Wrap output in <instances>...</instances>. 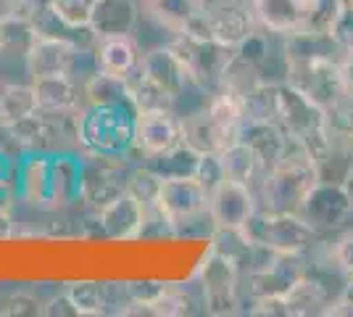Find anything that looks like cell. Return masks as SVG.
Here are the masks:
<instances>
[{
  "mask_svg": "<svg viewBox=\"0 0 353 317\" xmlns=\"http://www.w3.org/2000/svg\"><path fill=\"white\" fill-rule=\"evenodd\" d=\"M77 143H79V153L132 159L134 108L82 104L77 111Z\"/></svg>",
  "mask_w": 353,
  "mask_h": 317,
  "instance_id": "obj_1",
  "label": "cell"
},
{
  "mask_svg": "<svg viewBox=\"0 0 353 317\" xmlns=\"http://www.w3.org/2000/svg\"><path fill=\"white\" fill-rule=\"evenodd\" d=\"M319 180L316 164L309 153L293 140L290 151L259 180V209L266 211H298L309 191Z\"/></svg>",
  "mask_w": 353,
  "mask_h": 317,
  "instance_id": "obj_2",
  "label": "cell"
},
{
  "mask_svg": "<svg viewBox=\"0 0 353 317\" xmlns=\"http://www.w3.org/2000/svg\"><path fill=\"white\" fill-rule=\"evenodd\" d=\"M277 101H280V124L295 143L309 153L316 164L332 146V130L327 119V108L314 104L303 93L290 88L288 82L277 85Z\"/></svg>",
  "mask_w": 353,
  "mask_h": 317,
  "instance_id": "obj_3",
  "label": "cell"
},
{
  "mask_svg": "<svg viewBox=\"0 0 353 317\" xmlns=\"http://www.w3.org/2000/svg\"><path fill=\"white\" fill-rule=\"evenodd\" d=\"M208 198H211V191L195 175L163 177L159 198H156V211L172 227V236H185L190 233V227L211 222Z\"/></svg>",
  "mask_w": 353,
  "mask_h": 317,
  "instance_id": "obj_4",
  "label": "cell"
},
{
  "mask_svg": "<svg viewBox=\"0 0 353 317\" xmlns=\"http://www.w3.org/2000/svg\"><path fill=\"white\" fill-rule=\"evenodd\" d=\"M245 233L256 246L290 254H311V249H316L322 238L301 211L256 209V214L245 222Z\"/></svg>",
  "mask_w": 353,
  "mask_h": 317,
  "instance_id": "obj_5",
  "label": "cell"
},
{
  "mask_svg": "<svg viewBox=\"0 0 353 317\" xmlns=\"http://www.w3.org/2000/svg\"><path fill=\"white\" fill-rule=\"evenodd\" d=\"M172 46L179 50V56L185 59L188 69L192 75L195 88L203 93H214L221 85V77L227 72L230 61L235 56V48L216 43L203 35H176Z\"/></svg>",
  "mask_w": 353,
  "mask_h": 317,
  "instance_id": "obj_6",
  "label": "cell"
},
{
  "mask_svg": "<svg viewBox=\"0 0 353 317\" xmlns=\"http://www.w3.org/2000/svg\"><path fill=\"white\" fill-rule=\"evenodd\" d=\"M340 56H314V59H288L285 82L311 98L322 108L335 106L343 98L338 79Z\"/></svg>",
  "mask_w": 353,
  "mask_h": 317,
  "instance_id": "obj_7",
  "label": "cell"
},
{
  "mask_svg": "<svg viewBox=\"0 0 353 317\" xmlns=\"http://www.w3.org/2000/svg\"><path fill=\"white\" fill-rule=\"evenodd\" d=\"M256 27L259 24L248 0H208L206 14L201 16L190 35H203L216 43L237 48Z\"/></svg>",
  "mask_w": 353,
  "mask_h": 317,
  "instance_id": "obj_8",
  "label": "cell"
},
{
  "mask_svg": "<svg viewBox=\"0 0 353 317\" xmlns=\"http://www.w3.org/2000/svg\"><path fill=\"white\" fill-rule=\"evenodd\" d=\"M130 166H132V159L82 153V201L79 204H85L90 211H98L119 193H124Z\"/></svg>",
  "mask_w": 353,
  "mask_h": 317,
  "instance_id": "obj_9",
  "label": "cell"
},
{
  "mask_svg": "<svg viewBox=\"0 0 353 317\" xmlns=\"http://www.w3.org/2000/svg\"><path fill=\"white\" fill-rule=\"evenodd\" d=\"M182 143H185L182 117L174 108L134 111V153L143 162L174 151Z\"/></svg>",
  "mask_w": 353,
  "mask_h": 317,
  "instance_id": "obj_10",
  "label": "cell"
},
{
  "mask_svg": "<svg viewBox=\"0 0 353 317\" xmlns=\"http://www.w3.org/2000/svg\"><path fill=\"white\" fill-rule=\"evenodd\" d=\"M298 211L319 236H330L343 230L353 220V201L343 182L316 180Z\"/></svg>",
  "mask_w": 353,
  "mask_h": 317,
  "instance_id": "obj_11",
  "label": "cell"
},
{
  "mask_svg": "<svg viewBox=\"0 0 353 317\" xmlns=\"http://www.w3.org/2000/svg\"><path fill=\"white\" fill-rule=\"evenodd\" d=\"M240 278L243 272L232 262L208 249L206 259L198 270V286L203 294V307L208 315H232L240 307Z\"/></svg>",
  "mask_w": 353,
  "mask_h": 317,
  "instance_id": "obj_12",
  "label": "cell"
},
{
  "mask_svg": "<svg viewBox=\"0 0 353 317\" xmlns=\"http://www.w3.org/2000/svg\"><path fill=\"white\" fill-rule=\"evenodd\" d=\"M90 225L95 227V233L108 241H137L143 238L145 230L148 209L137 198L124 191L114 201H108L98 211H90Z\"/></svg>",
  "mask_w": 353,
  "mask_h": 317,
  "instance_id": "obj_13",
  "label": "cell"
},
{
  "mask_svg": "<svg viewBox=\"0 0 353 317\" xmlns=\"http://www.w3.org/2000/svg\"><path fill=\"white\" fill-rule=\"evenodd\" d=\"M256 209H259L256 188L232 177H224L208 198V217L214 227H245Z\"/></svg>",
  "mask_w": 353,
  "mask_h": 317,
  "instance_id": "obj_14",
  "label": "cell"
},
{
  "mask_svg": "<svg viewBox=\"0 0 353 317\" xmlns=\"http://www.w3.org/2000/svg\"><path fill=\"white\" fill-rule=\"evenodd\" d=\"M256 24L277 37L309 30L319 0H248Z\"/></svg>",
  "mask_w": 353,
  "mask_h": 317,
  "instance_id": "obj_15",
  "label": "cell"
},
{
  "mask_svg": "<svg viewBox=\"0 0 353 317\" xmlns=\"http://www.w3.org/2000/svg\"><path fill=\"white\" fill-rule=\"evenodd\" d=\"M82 50L90 48H77L69 40L61 37H50V35H37L32 37L30 48L24 53V64H27V75L30 79L34 77H48V75H72L74 66Z\"/></svg>",
  "mask_w": 353,
  "mask_h": 317,
  "instance_id": "obj_16",
  "label": "cell"
},
{
  "mask_svg": "<svg viewBox=\"0 0 353 317\" xmlns=\"http://www.w3.org/2000/svg\"><path fill=\"white\" fill-rule=\"evenodd\" d=\"M140 72L148 79H153L159 88H163L174 101H179V95H185L190 88H195L188 64L172 43L145 50L143 61H140Z\"/></svg>",
  "mask_w": 353,
  "mask_h": 317,
  "instance_id": "obj_17",
  "label": "cell"
},
{
  "mask_svg": "<svg viewBox=\"0 0 353 317\" xmlns=\"http://www.w3.org/2000/svg\"><path fill=\"white\" fill-rule=\"evenodd\" d=\"M82 201V153H50V211H69Z\"/></svg>",
  "mask_w": 353,
  "mask_h": 317,
  "instance_id": "obj_18",
  "label": "cell"
},
{
  "mask_svg": "<svg viewBox=\"0 0 353 317\" xmlns=\"http://www.w3.org/2000/svg\"><path fill=\"white\" fill-rule=\"evenodd\" d=\"M92 61L98 72L130 79L140 69L143 50L137 46L134 35H105V37H95Z\"/></svg>",
  "mask_w": 353,
  "mask_h": 317,
  "instance_id": "obj_19",
  "label": "cell"
},
{
  "mask_svg": "<svg viewBox=\"0 0 353 317\" xmlns=\"http://www.w3.org/2000/svg\"><path fill=\"white\" fill-rule=\"evenodd\" d=\"M16 193L30 209L50 211V153H27L19 159Z\"/></svg>",
  "mask_w": 353,
  "mask_h": 317,
  "instance_id": "obj_20",
  "label": "cell"
},
{
  "mask_svg": "<svg viewBox=\"0 0 353 317\" xmlns=\"http://www.w3.org/2000/svg\"><path fill=\"white\" fill-rule=\"evenodd\" d=\"M240 140L248 146L250 151L256 153L261 169H272V166L280 162L285 153L290 151L293 146V137L285 133L280 122H245L243 124V133Z\"/></svg>",
  "mask_w": 353,
  "mask_h": 317,
  "instance_id": "obj_21",
  "label": "cell"
},
{
  "mask_svg": "<svg viewBox=\"0 0 353 317\" xmlns=\"http://www.w3.org/2000/svg\"><path fill=\"white\" fill-rule=\"evenodd\" d=\"M208 0H143V14L153 19L161 30L172 32V37L190 32L201 16L206 14Z\"/></svg>",
  "mask_w": 353,
  "mask_h": 317,
  "instance_id": "obj_22",
  "label": "cell"
},
{
  "mask_svg": "<svg viewBox=\"0 0 353 317\" xmlns=\"http://www.w3.org/2000/svg\"><path fill=\"white\" fill-rule=\"evenodd\" d=\"M182 133H185V143L198 153H219L227 146H232L235 140H240V135L221 127L219 122L208 114L206 106L182 117Z\"/></svg>",
  "mask_w": 353,
  "mask_h": 317,
  "instance_id": "obj_23",
  "label": "cell"
},
{
  "mask_svg": "<svg viewBox=\"0 0 353 317\" xmlns=\"http://www.w3.org/2000/svg\"><path fill=\"white\" fill-rule=\"evenodd\" d=\"M40 111H77L82 106V82L72 75H48L30 79Z\"/></svg>",
  "mask_w": 353,
  "mask_h": 317,
  "instance_id": "obj_24",
  "label": "cell"
},
{
  "mask_svg": "<svg viewBox=\"0 0 353 317\" xmlns=\"http://www.w3.org/2000/svg\"><path fill=\"white\" fill-rule=\"evenodd\" d=\"M140 3L137 0H95L90 30L95 37L105 35H134L140 24Z\"/></svg>",
  "mask_w": 353,
  "mask_h": 317,
  "instance_id": "obj_25",
  "label": "cell"
},
{
  "mask_svg": "<svg viewBox=\"0 0 353 317\" xmlns=\"http://www.w3.org/2000/svg\"><path fill=\"white\" fill-rule=\"evenodd\" d=\"M211 251L232 262L237 270L245 275L253 262L256 243L248 238L245 227H214L211 230Z\"/></svg>",
  "mask_w": 353,
  "mask_h": 317,
  "instance_id": "obj_26",
  "label": "cell"
},
{
  "mask_svg": "<svg viewBox=\"0 0 353 317\" xmlns=\"http://www.w3.org/2000/svg\"><path fill=\"white\" fill-rule=\"evenodd\" d=\"M82 104L98 106H132L130 101V82L121 77L105 75V72H92L82 82Z\"/></svg>",
  "mask_w": 353,
  "mask_h": 317,
  "instance_id": "obj_27",
  "label": "cell"
},
{
  "mask_svg": "<svg viewBox=\"0 0 353 317\" xmlns=\"http://www.w3.org/2000/svg\"><path fill=\"white\" fill-rule=\"evenodd\" d=\"M221 169H224V177H232V180L248 182L253 188H259V180L264 177V169L259 164L256 153L250 151L243 140H235L232 146H227L224 151H219Z\"/></svg>",
  "mask_w": 353,
  "mask_h": 317,
  "instance_id": "obj_28",
  "label": "cell"
},
{
  "mask_svg": "<svg viewBox=\"0 0 353 317\" xmlns=\"http://www.w3.org/2000/svg\"><path fill=\"white\" fill-rule=\"evenodd\" d=\"M66 296L72 299L74 309L79 317H103L111 315V302H108V286L98 280H77L69 283Z\"/></svg>",
  "mask_w": 353,
  "mask_h": 317,
  "instance_id": "obj_29",
  "label": "cell"
},
{
  "mask_svg": "<svg viewBox=\"0 0 353 317\" xmlns=\"http://www.w3.org/2000/svg\"><path fill=\"white\" fill-rule=\"evenodd\" d=\"M32 111H37V98L32 90V82H27V85L0 82V122L14 124Z\"/></svg>",
  "mask_w": 353,
  "mask_h": 317,
  "instance_id": "obj_30",
  "label": "cell"
},
{
  "mask_svg": "<svg viewBox=\"0 0 353 317\" xmlns=\"http://www.w3.org/2000/svg\"><path fill=\"white\" fill-rule=\"evenodd\" d=\"M163 175L150 166L148 162L143 164H132L127 169V191L132 193L148 211L156 209V198H159V191H161Z\"/></svg>",
  "mask_w": 353,
  "mask_h": 317,
  "instance_id": "obj_31",
  "label": "cell"
},
{
  "mask_svg": "<svg viewBox=\"0 0 353 317\" xmlns=\"http://www.w3.org/2000/svg\"><path fill=\"white\" fill-rule=\"evenodd\" d=\"M130 101L134 111H153V108H174V98L169 93L159 88L153 79H148L140 69L130 79Z\"/></svg>",
  "mask_w": 353,
  "mask_h": 317,
  "instance_id": "obj_32",
  "label": "cell"
},
{
  "mask_svg": "<svg viewBox=\"0 0 353 317\" xmlns=\"http://www.w3.org/2000/svg\"><path fill=\"white\" fill-rule=\"evenodd\" d=\"M192 302L188 296V291L182 286H172V283H163L161 294L148 304L145 315L156 317H179V315H190Z\"/></svg>",
  "mask_w": 353,
  "mask_h": 317,
  "instance_id": "obj_33",
  "label": "cell"
},
{
  "mask_svg": "<svg viewBox=\"0 0 353 317\" xmlns=\"http://www.w3.org/2000/svg\"><path fill=\"white\" fill-rule=\"evenodd\" d=\"M198 159H201V153L192 151L188 143H182L179 148H174V151H169V153H163V156L150 159L148 164L156 166L163 177H176V175H195Z\"/></svg>",
  "mask_w": 353,
  "mask_h": 317,
  "instance_id": "obj_34",
  "label": "cell"
},
{
  "mask_svg": "<svg viewBox=\"0 0 353 317\" xmlns=\"http://www.w3.org/2000/svg\"><path fill=\"white\" fill-rule=\"evenodd\" d=\"M50 11L72 30H88L95 0H48Z\"/></svg>",
  "mask_w": 353,
  "mask_h": 317,
  "instance_id": "obj_35",
  "label": "cell"
},
{
  "mask_svg": "<svg viewBox=\"0 0 353 317\" xmlns=\"http://www.w3.org/2000/svg\"><path fill=\"white\" fill-rule=\"evenodd\" d=\"M324 251L327 262H332L345 278H353V225L338 230V236L332 238V243H327Z\"/></svg>",
  "mask_w": 353,
  "mask_h": 317,
  "instance_id": "obj_36",
  "label": "cell"
},
{
  "mask_svg": "<svg viewBox=\"0 0 353 317\" xmlns=\"http://www.w3.org/2000/svg\"><path fill=\"white\" fill-rule=\"evenodd\" d=\"M330 35L340 50H353V0H340L335 19L330 24Z\"/></svg>",
  "mask_w": 353,
  "mask_h": 317,
  "instance_id": "obj_37",
  "label": "cell"
},
{
  "mask_svg": "<svg viewBox=\"0 0 353 317\" xmlns=\"http://www.w3.org/2000/svg\"><path fill=\"white\" fill-rule=\"evenodd\" d=\"M43 304L27 291H16L14 296L0 304V315H43Z\"/></svg>",
  "mask_w": 353,
  "mask_h": 317,
  "instance_id": "obj_38",
  "label": "cell"
},
{
  "mask_svg": "<svg viewBox=\"0 0 353 317\" xmlns=\"http://www.w3.org/2000/svg\"><path fill=\"white\" fill-rule=\"evenodd\" d=\"M195 177L206 185L208 191H214L224 180V169H221L219 153H201L198 166H195Z\"/></svg>",
  "mask_w": 353,
  "mask_h": 317,
  "instance_id": "obj_39",
  "label": "cell"
},
{
  "mask_svg": "<svg viewBox=\"0 0 353 317\" xmlns=\"http://www.w3.org/2000/svg\"><path fill=\"white\" fill-rule=\"evenodd\" d=\"M338 79H340V90H343V95L353 101V50H343V53H340Z\"/></svg>",
  "mask_w": 353,
  "mask_h": 317,
  "instance_id": "obj_40",
  "label": "cell"
},
{
  "mask_svg": "<svg viewBox=\"0 0 353 317\" xmlns=\"http://www.w3.org/2000/svg\"><path fill=\"white\" fill-rule=\"evenodd\" d=\"M43 315H72V317H79L77 315V309H74L72 299L66 296V291L56 296V299H50V302L43 304Z\"/></svg>",
  "mask_w": 353,
  "mask_h": 317,
  "instance_id": "obj_41",
  "label": "cell"
},
{
  "mask_svg": "<svg viewBox=\"0 0 353 317\" xmlns=\"http://www.w3.org/2000/svg\"><path fill=\"white\" fill-rule=\"evenodd\" d=\"M16 230H19V222H16L14 211L0 209V241H11V238H16Z\"/></svg>",
  "mask_w": 353,
  "mask_h": 317,
  "instance_id": "obj_42",
  "label": "cell"
},
{
  "mask_svg": "<svg viewBox=\"0 0 353 317\" xmlns=\"http://www.w3.org/2000/svg\"><path fill=\"white\" fill-rule=\"evenodd\" d=\"M16 14H19V3L16 0H0V24Z\"/></svg>",
  "mask_w": 353,
  "mask_h": 317,
  "instance_id": "obj_43",
  "label": "cell"
},
{
  "mask_svg": "<svg viewBox=\"0 0 353 317\" xmlns=\"http://www.w3.org/2000/svg\"><path fill=\"white\" fill-rule=\"evenodd\" d=\"M340 296H343V299H348V302H353V278L345 280V286H343V291H340Z\"/></svg>",
  "mask_w": 353,
  "mask_h": 317,
  "instance_id": "obj_44",
  "label": "cell"
},
{
  "mask_svg": "<svg viewBox=\"0 0 353 317\" xmlns=\"http://www.w3.org/2000/svg\"><path fill=\"white\" fill-rule=\"evenodd\" d=\"M343 185H345V191H348V196H351V201H353V169L348 172V177L343 180Z\"/></svg>",
  "mask_w": 353,
  "mask_h": 317,
  "instance_id": "obj_45",
  "label": "cell"
},
{
  "mask_svg": "<svg viewBox=\"0 0 353 317\" xmlns=\"http://www.w3.org/2000/svg\"><path fill=\"white\" fill-rule=\"evenodd\" d=\"M0 53H3V37H0Z\"/></svg>",
  "mask_w": 353,
  "mask_h": 317,
  "instance_id": "obj_46",
  "label": "cell"
},
{
  "mask_svg": "<svg viewBox=\"0 0 353 317\" xmlns=\"http://www.w3.org/2000/svg\"><path fill=\"white\" fill-rule=\"evenodd\" d=\"M351 146H353V137H351Z\"/></svg>",
  "mask_w": 353,
  "mask_h": 317,
  "instance_id": "obj_47",
  "label": "cell"
}]
</instances>
